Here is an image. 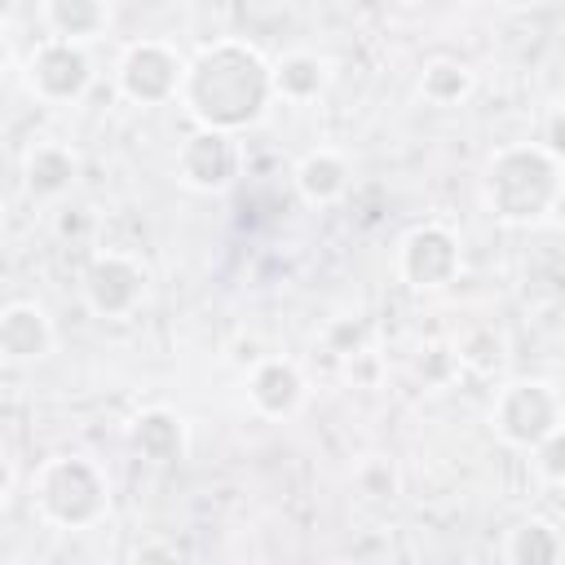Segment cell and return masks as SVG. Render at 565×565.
<instances>
[{
    "label": "cell",
    "instance_id": "1",
    "mask_svg": "<svg viewBox=\"0 0 565 565\" xmlns=\"http://www.w3.org/2000/svg\"><path fill=\"white\" fill-rule=\"evenodd\" d=\"M177 102L185 106L194 128H212V132L238 137L243 128L260 124V115L274 102L269 57L256 44L234 40V35L212 40L185 62Z\"/></svg>",
    "mask_w": 565,
    "mask_h": 565
},
{
    "label": "cell",
    "instance_id": "2",
    "mask_svg": "<svg viewBox=\"0 0 565 565\" xmlns=\"http://www.w3.org/2000/svg\"><path fill=\"white\" fill-rule=\"evenodd\" d=\"M561 190H565L561 154L543 150L539 141L494 146L481 163V177H477L481 207L499 225H512V230L543 225L561 207Z\"/></svg>",
    "mask_w": 565,
    "mask_h": 565
},
{
    "label": "cell",
    "instance_id": "3",
    "mask_svg": "<svg viewBox=\"0 0 565 565\" xmlns=\"http://www.w3.org/2000/svg\"><path fill=\"white\" fill-rule=\"evenodd\" d=\"M31 499L53 530H93L110 512V477L97 459L79 450H62L35 468Z\"/></svg>",
    "mask_w": 565,
    "mask_h": 565
},
{
    "label": "cell",
    "instance_id": "4",
    "mask_svg": "<svg viewBox=\"0 0 565 565\" xmlns=\"http://www.w3.org/2000/svg\"><path fill=\"white\" fill-rule=\"evenodd\" d=\"M490 428L512 450H534L539 441L561 433V388L552 380H508L490 402Z\"/></svg>",
    "mask_w": 565,
    "mask_h": 565
},
{
    "label": "cell",
    "instance_id": "5",
    "mask_svg": "<svg viewBox=\"0 0 565 565\" xmlns=\"http://www.w3.org/2000/svg\"><path fill=\"white\" fill-rule=\"evenodd\" d=\"M79 291H84V305L106 318V322H124L132 318L141 305H146V291H150V274L137 256L119 252V247H97L79 274Z\"/></svg>",
    "mask_w": 565,
    "mask_h": 565
},
{
    "label": "cell",
    "instance_id": "6",
    "mask_svg": "<svg viewBox=\"0 0 565 565\" xmlns=\"http://www.w3.org/2000/svg\"><path fill=\"white\" fill-rule=\"evenodd\" d=\"M463 269V243L450 225L424 221L397 243V278L411 291H446Z\"/></svg>",
    "mask_w": 565,
    "mask_h": 565
},
{
    "label": "cell",
    "instance_id": "7",
    "mask_svg": "<svg viewBox=\"0 0 565 565\" xmlns=\"http://www.w3.org/2000/svg\"><path fill=\"white\" fill-rule=\"evenodd\" d=\"M22 84L44 106H71L93 88V57L84 44L40 40L22 62Z\"/></svg>",
    "mask_w": 565,
    "mask_h": 565
},
{
    "label": "cell",
    "instance_id": "8",
    "mask_svg": "<svg viewBox=\"0 0 565 565\" xmlns=\"http://www.w3.org/2000/svg\"><path fill=\"white\" fill-rule=\"evenodd\" d=\"M185 57L168 40H132L119 53L115 84L132 106H168L181 93Z\"/></svg>",
    "mask_w": 565,
    "mask_h": 565
},
{
    "label": "cell",
    "instance_id": "9",
    "mask_svg": "<svg viewBox=\"0 0 565 565\" xmlns=\"http://www.w3.org/2000/svg\"><path fill=\"white\" fill-rule=\"evenodd\" d=\"M177 181L185 190L199 194H221L225 185H234L238 168H243V146L230 132H212V128H194L181 146H177Z\"/></svg>",
    "mask_w": 565,
    "mask_h": 565
},
{
    "label": "cell",
    "instance_id": "10",
    "mask_svg": "<svg viewBox=\"0 0 565 565\" xmlns=\"http://www.w3.org/2000/svg\"><path fill=\"white\" fill-rule=\"evenodd\" d=\"M243 388H247V402H252L256 415H265V419H291L300 411L309 384H305V371L291 358L269 353V358H256L252 362Z\"/></svg>",
    "mask_w": 565,
    "mask_h": 565
},
{
    "label": "cell",
    "instance_id": "11",
    "mask_svg": "<svg viewBox=\"0 0 565 565\" xmlns=\"http://www.w3.org/2000/svg\"><path fill=\"white\" fill-rule=\"evenodd\" d=\"M53 318L35 300H13L0 309V362L4 366H31L53 353Z\"/></svg>",
    "mask_w": 565,
    "mask_h": 565
},
{
    "label": "cell",
    "instance_id": "12",
    "mask_svg": "<svg viewBox=\"0 0 565 565\" xmlns=\"http://www.w3.org/2000/svg\"><path fill=\"white\" fill-rule=\"evenodd\" d=\"M128 450L150 463V468H172L185 459L190 450V433H185V419L168 406H146L128 419Z\"/></svg>",
    "mask_w": 565,
    "mask_h": 565
},
{
    "label": "cell",
    "instance_id": "13",
    "mask_svg": "<svg viewBox=\"0 0 565 565\" xmlns=\"http://www.w3.org/2000/svg\"><path fill=\"white\" fill-rule=\"evenodd\" d=\"M291 181H296V194H300L305 203L327 207V203H340V199L349 194L353 168H349V159H344L340 150L318 146V150H305V154L296 159Z\"/></svg>",
    "mask_w": 565,
    "mask_h": 565
},
{
    "label": "cell",
    "instance_id": "14",
    "mask_svg": "<svg viewBox=\"0 0 565 565\" xmlns=\"http://www.w3.org/2000/svg\"><path fill=\"white\" fill-rule=\"evenodd\" d=\"M79 177V154L66 141H35L22 154V185L31 199H62Z\"/></svg>",
    "mask_w": 565,
    "mask_h": 565
},
{
    "label": "cell",
    "instance_id": "15",
    "mask_svg": "<svg viewBox=\"0 0 565 565\" xmlns=\"http://www.w3.org/2000/svg\"><path fill=\"white\" fill-rule=\"evenodd\" d=\"M269 84H274V97L291 102V106H309V102H318L327 93L331 62L309 53V49H291V53L269 62Z\"/></svg>",
    "mask_w": 565,
    "mask_h": 565
},
{
    "label": "cell",
    "instance_id": "16",
    "mask_svg": "<svg viewBox=\"0 0 565 565\" xmlns=\"http://www.w3.org/2000/svg\"><path fill=\"white\" fill-rule=\"evenodd\" d=\"M40 22L49 26V40L84 44L110 26V4H102V0H49L40 9Z\"/></svg>",
    "mask_w": 565,
    "mask_h": 565
},
{
    "label": "cell",
    "instance_id": "17",
    "mask_svg": "<svg viewBox=\"0 0 565 565\" xmlns=\"http://www.w3.org/2000/svg\"><path fill=\"white\" fill-rule=\"evenodd\" d=\"M503 565H561V530L547 516H525L503 534Z\"/></svg>",
    "mask_w": 565,
    "mask_h": 565
},
{
    "label": "cell",
    "instance_id": "18",
    "mask_svg": "<svg viewBox=\"0 0 565 565\" xmlns=\"http://www.w3.org/2000/svg\"><path fill=\"white\" fill-rule=\"evenodd\" d=\"M477 88V71L459 57H428L419 71V97L428 106H459Z\"/></svg>",
    "mask_w": 565,
    "mask_h": 565
},
{
    "label": "cell",
    "instance_id": "19",
    "mask_svg": "<svg viewBox=\"0 0 565 565\" xmlns=\"http://www.w3.org/2000/svg\"><path fill=\"white\" fill-rule=\"evenodd\" d=\"M561 455H565V437H561V433H556V437H547V441H539V446L530 450L534 472H539V477H543V486H552V490L565 481V459H561Z\"/></svg>",
    "mask_w": 565,
    "mask_h": 565
},
{
    "label": "cell",
    "instance_id": "20",
    "mask_svg": "<svg viewBox=\"0 0 565 565\" xmlns=\"http://www.w3.org/2000/svg\"><path fill=\"white\" fill-rule=\"evenodd\" d=\"M181 561H185V552H181V543L168 539V534H146V539L132 547V565H181Z\"/></svg>",
    "mask_w": 565,
    "mask_h": 565
},
{
    "label": "cell",
    "instance_id": "21",
    "mask_svg": "<svg viewBox=\"0 0 565 565\" xmlns=\"http://www.w3.org/2000/svg\"><path fill=\"white\" fill-rule=\"evenodd\" d=\"M53 225H57V234H62V238H66V234L75 238V234H84V230H93L97 221H93V216H88L84 207H66V212H57V221H53Z\"/></svg>",
    "mask_w": 565,
    "mask_h": 565
},
{
    "label": "cell",
    "instance_id": "22",
    "mask_svg": "<svg viewBox=\"0 0 565 565\" xmlns=\"http://www.w3.org/2000/svg\"><path fill=\"white\" fill-rule=\"evenodd\" d=\"M9 490H13V463H9V455L0 450V508L9 503Z\"/></svg>",
    "mask_w": 565,
    "mask_h": 565
},
{
    "label": "cell",
    "instance_id": "23",
    "mask_svg": "<svg viewBox=\"0 0 565 565\" xmlns=\"http://www.w3.org/2000/svg\"><path fill=\"white\" fill-rule=\"evenodd\" d=\"M4 62H9V35H4V26H0V71H4Z\"/></svg>",
    "mask_w": 565,
    "mask_h": 565
}]
</instances>
